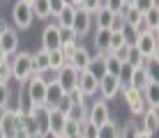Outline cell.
Wrapping results in <instances>:
<instances>
[{
	"instance_id": "obj_1",
	"label": "cell",
	"mask_w": 159,
	"mask_h": 138,
	"mask_svg": "<svg viewBox=\"0 0 159 138\" xmlns=\"http://www.w3.org/2000/svg\"><path fill=\"white\" fill-rule=\"evenodd\" d=\"M32 76V55L28 51H19L12 55V78L25 85Z\"/></svg>"
},
{
	"instance_id": "obj_2",
	"label": "cell",
	"mask_w": 159,
	"mask_h": 138,
	"mask_svg": "<svg viewBox=\"0 0 159 138\" xmlns=\"http://www.w3.org/2000/svg\"><path fill=\"white\" fill-rule=\"evenodd\" d=\"M134 48L141 53L143 60H150V58H159V51H157V32H150V30H141L139 32V39H136Z\"/></svg>"
},
{
	"instance_id": "obj_3",
	"label": "cell",
	"mask_w": 159,
	"mask_h": 138,
	"mask_svg": "<svg viewBox=\"0 0 159 138\" xmlns=\"http://www.w3.org/2000/svg\"><path fill=\"white\" fill-rule=\"evenodd\" d=\"M14 53H19V32L12 25H0V55L12 58Z\"/></svg>"
},
{
	"instance_id": "obj_4",
	"label": "cell",
	"mask_w": 159,
	"mask_h": 138,
	"mask_svg": "<svg viewBox=\"0 0 159 138\" xmlns=\"http://www.w3.org/2000/svg\"><path fill=\"white\" fill-rule=\"evenodd\" d=\"M12 21H14V28H16V30H28V28L32 25V21H35L30 5H25L23 0L14 2V9H12Z\"/></svg>"
},
{
	"instance_id": "obj_5",
	"label": "cell",
	"mask_w": 159,
	"mask_h": 138,
	"mask_svg": "<svg viewBox=\"0 0 159 138\" xmlns=\"http://www.w3.org/2000/svg\"><path fill=\"white\" fill-rule=\"evenodd\" d=\"M23 87H25V92H28V97L35 101V106H44V97H46V78H44V76L32 74Z\"/></svg>"
},
{
	"instance_id": "obj_6",
	"label": "cell",
	"mask_w": 159,
	"mask_h": 138,
	"mask_svg": "<svg viewBox=\"0 0 159 138\" xmlns=\"http://www.w3.org/2000/svg\"><path fill=\"white\" fill-rule=\"evenodd\" d=\"M19 120H21V115L16 113V108L9 104L5 110H0V129H2V134L5 138H12L16 134V129H19Z\"/></svg>"
},
{
	"instance_id": "obj_7",
	"label": "cell",
	"mask_w": 159,
	"mask_h": 138,
	"mask_svg": "<svg viewBox=\"0 0 159 138\" xmlns=\"http://www.w3.org/2000/svg\"><path fill=\"white\" fill-rule=\"evenodd\" d=\"M108 120H113L111 118V110H108V104L104 101V99H97V101L88 108V122H92L97 129H99V127L106 124Z\"/></svg>"
},
{
	"instance_id": "obj_8",
	"label": "cell",
	"mask_w": 159,
	"mask_h": 138,
	"mask_svg": "<svg viewBox=\"0 0 159 138\" xmlns=\"http://www.w3.org/2000/svg\"><path fill=\"white\" fill-rule=\"evenodd\" d=\"M122 97H125V101H127V106L129 110L134 115H141L145 110V101H143V95H141V90H136V87H131V85H122Z\"/></svg>"
},
{
	"instance_id": "obj_9",
	"label": "cell",
	"mask_w": 159,
	"mask_h": 138,
	"mask_svg": "<svg viewBox=\"0 0 159 138\" xmlns=\"http://www.w3.org/2000/svg\"><path fill=\"white\" fill-rule=\"evenodd\" d=\"M53 78L58 81V85L62 87V92L67 95V92H72L74 87H76V83H79V71H76L72 65H65V67L60 69Z\"/></svg>"
},
{
	"instance_id": "obj_10",
	"label": "cell",
	"mask_w": 159,
	"mask_h": 138,
	"mask_svg": "<svg viewBox=\"0 0 159 138\" xmlns=\"http://www.w3.org/2000/svg\"><path fill=\"white\" fill-rule=\"evenodd\" d=\"M42 48H44V51H48V53L56 51V48H60V28L56 25V21L44 25V32H42Z\"/></svg>"
},
{
	"instance_id": "obj_11",
	"label": "cell",
	"mask_w": 159,
	"mask_h": 138,
	"mask_svg": "<svg viewBox=\"0 0 159 138\" xmlns=\"http://www.w3.org/2000/svg\"><path fill=\"white\" fill-rule=\"evenodd\" d=\"M122 90V83H120V78H116V76H104V78L99 81V95L104 101H108V99H116L118 97V92Z\"/></svg>"
},
{
	"instance_id": "obj_12",
	"label": "cell",
	"mask_w": 159,
	"mask_h": 138,
	"mask_svg": "<svg viewBox=\"0 0 159 138\" xmlns=\"http://www.w3.org/2000/svg\"><path fill=\"white\" fill-rule=\"evenodd\" d=\"M90 28H92V14H88L85 9H76V14H74V23H72V30H74L76 39L85 37L88 32H90Z\"/></svg>"
},
{
	"instance_id": "obj_13",
	"label": "cell",
	"mask_w": 159,
	"mask_h": 138,
	"mask_svg": "<svg viewBox=\"0 0 159 138\" xmlns=\"http://www.w3.org/2000/svg\"><path fill=\"white\" fill-rule=\"evenodd\" d=\"M65 97V92H62V87L58 85V81L56 78H48L46 81V97H44V106H46L48 110H53V108H58V104H60V99Z\"/></svg>"
},
{
	"instance_id": "obj_14",
	"label": "cell",
	"mask_w": 159,
	"mask_h": 138,
	"mask_svg": "<svg viewBox=\"0 0 159 138\" xmlns=\"http://www.w3.org/2000/svg\"><path fill=\"white\" fill-rule=\"evenodd\" d=\"M67 65H72L76 71H85V69H88V65H90V53H88V48L79 44V46L74 48V53L69 55Z\"/></svg>"
},
{
	"instance_id": "obj_15",
	"label": "cell",
	"mask_w": 159,
	"mask_h": 138,
	"mask_svg": "<svg viewBox=\"0 0 159 138\" xmlns=\"http://www.w3.org/2000/svg\"><path fill=\"white\" fill-rule=\"evenodd\" d=\"M65 124H67V115H62L58 108L48 110V118H46V131H51V134H56V136H62Z\"/></svg>"
},
{
	"instance_id": "obj_16",
	"label": "cell",
	"mask_w": 159,
	"mask_h": 138,
	"mask_svg": "<svg viewBox=\"0 0 159 138\" xmlns=\"http://www.w3.org/2000/svg\"><path fill=\"white\" fill-rule=\"evenodd\" d=\"M104 55L106 53H95V55H90V65H88V74L92 76L97 83H99L104 76H106V65H104Z\"/></svg>"
},
{
	"instance_id": "obj_17",
	"label": "cell",
	"mask_w": 159,
	"mask_h": 138,
	"mask_svg": "<svg viewBox=\"0 0 159 138\" xmlns=\"http://www.w3.org/2000/svg\"><path fill=\"white\" fill-rule=\"evenodd\" d=\"M76 87H79L85 97H95L97 90H99V83L92 78L88 71H79V83H76Z\"/></svg>"
},
{
	"instance_id": "obj_18",
	"label": "cell",
	"mask_w": 159,
	"mask_h": 138,
	"mask_svg": "<svg viewBox=\"0 0 159 138\" xmlns=\"http://www.w3.org/2000/svg\"><path fill=\"white\" fill-rule=\"evenodd\" d=\"M16 108V113L19 115H32V110H35V101L28 97V92H25V87L21 85L19 95H16V104H12Z\"/></svg>"
},
{
	"instance_id": "obj_19",
	"label": "cell",
	"mask_w": 159,
	"mask_h": 138,
	"mask_svg": "<svg viewBox=\"0 0 159 138\" xmlns=\"http://www.w3.org/2000/svg\"><path fill=\"white\" fill-rule=\"evenodd\" d=\"M141 120H143V129L145 134L155 136L157 129H159V115H157V108H145L143 113H141Z\"/></svg>"
},
{
	"instance_id": "obj_20",
	"label": "cell",
	"mask_w": 159,
	"mask_h": 138,
	"mask_svg": "<svg viewBox=\"0 0 159 138\" xmlns=\"http://www.w3.org/2000/svg\"><path fill=\"white\" fill-rule=\"evenodd\" d=\"M120 14H122V19H125V23H127V25L136 28V30H143V14H141L134 5H125Z\"/></svg>"
},
{
	"instance_id": "obj_21",
	"label": "cell",
	"mask_w": 159,
	"mask_h": 138,
	"mask_svg": "<svg viewBox=\"0 0 159 138\" xmlns=\"http://www.w3.org/2000/svg\"><path fill=\"white\" fill-rule=\"evenodd\" d=\"M30 55H32V74H37V76L48 74V51L39 48V51H35Z\"/></svg>"
},
{
	"instance_id": "obj_22",
	"label": "cell",
	"mask_w": 159,
	"mask_h": 138,
	"mask_svg": "<svg viewBox=\"0 0 159 138\" xmlns=\"http://www.w3.org/2000/svg\"><path fill=\"white\" fill-rule=\"evenodd\" d=\"M141 95H143L145 108H157L159 106V83L157 81H150L143 90H141Z\"/></svg>"
},
{
	"instance_id": "obj_23",
	"label": "cell",
	"mask_w": 159,
	"mask_h": 138,
	"mask_svg": "<svg viewBox=\"0 0 159 138\" xmlns=\"http://www.w3.org/2000/svg\"><path fill=\"white\" fill-rule=\"evenodd\" d=\"M113 12H108L106 7H102L97 9L95 14H92V25H95V30H108V28H111V21H113Z\"/></svg>"
},
{
	"instance_id": "obj_24",
	"label": "cell",
	"mask_w": 159,
	"mask_h": 138,
	"mask_svg": "<svg viewBox=\"0 0 159 138\" xmlns=\"http://www.w3.org/2000/svg\"><path fill=\"white\" fill-rule=\"evenodd\" d=\"M143 30H150V32H157L159 30V5L150 7L143 14Z\"/></svg>"
},
{
	"instance_id": "obj_25",
	"label": "cell",
	"mask_w": 159,
	"mask_h": 138,
	"mask_svg": "<svg viewBox=\"0 0 159 138\" xmlns=\"http://www.w3.org/2000/svg\"><path fill=\"white\" fill-rule=\"evenodd\" d=\"M74 14H76V7H72V5L67 2V5L62 7V12L56 16V25H58V28H72V23H74Z\"/></svg>"
},
{
	"instance_id": "obj_26",
	"label": "cell",
	"mask_w": 159,
	"mask_h": 138,
	"mask_svg": "<svg viewBox=\"0 0 159 138\" xmlns=\"http://www.w3.org/2000/svg\"><path fill=\"white\" fill-rule=\"evenodd\" d=\"M150 83V78H148V74H145V67L141 65V67H136L134 71H131V78H129V83L127 85H131V87H136V90H143V87Z\"/></svg>"
},
{
	"instance_id": "obj_27",
	"label": "cell",
	"mask_w": 159,
	"mask_h": 138,
	"mask_svg": "<svg viewBox=\"0 0 159 138\" xmlns=\"http://www.w3.org/2000/svg\"><path fill=\"white\" fill-rule=\"evenodd\" d=\"M67 65V58L62 55V51L60 48H56V51L48 53V71H53V74H58L60 69Z\"/></svg>"
},
{
	"instance_id": "obj_28",
	"label": "cell",
	"mask_w": 159,
	"mask_h": 138,
	"mask_svg": "<svg viewBox=\"0 0 159 138\" xmlns=\"http://www.w3.org/2000/svg\"><path fill=\"white\" fill-rule=\"evenodd\" d=\"M104 65H106V74H108V76L120 78V71H122V65H125V62H120L113 53H106V55H104Z\"/></svg>"
},
{
	"instance_id": "obj_29",
	"label": "cell",
	"mask_w": 159,
	"mask_h": 138,
	"mask_svg": "<svg viewBox=\"0 0 159 138\" xmlns=\"http://www.w3.org/2000/svg\"><path fill=\"white\" fill-rule=\"evenodd\" d=\"M108 42H111V30H95V48H97V53H108Z\"/></svg>"
},
{
	"instance_id": "obj_30",
	"label": "cell",
	"mask_w": 159,
	"mask_h": 138,
	"mask_svg": "<svg viewBox=\"0 0 159 138\" xmlns=\"http://www.w3.org/2000/svg\"><path fill=\"white\" fill-rule=\"evenodd\" d=\"M30 9H32V16L39 19V21L51 19V12H48V0H35V2L30 5Z\"/></svg>"
},
{
	"instance_id": "obj_31",
	"label": "cell",
	"mask_w": 159,
	"mask_h": 138,
	"mask_svg": "<svg viewBox=\"0 0 159 138\" xmlns=\"http://www.w3.org/2000/svg\"><path fill=\"white\" fill-rule=\"evenodd\" d=\"M120 136V127L116 120H108L106 124L99 127V131H97V138H118Z\"/></svg>"
},
{
	"instance_id": "obj_32",
	"label": "cell",
	"mask_w": 159,
	"mask_h": 138,
	"mask_svg": "<svg viewBox=\"0 0 159 138\" xmlns=\"http://www.w3.org/2000/svg\"><path fill=\"white\" fill-rule=\"evenodd\" d=\"M12 78V58L0 55V83H9Z\"/></svg>"
},
{
	"instance_id": "obj_33",
	"label": "cell",
	"mask_w": 159,
	"mask_h": 138,
	"mask_svg": "<svg viewBox=\"0 0 159 138\" xmlns=\"http://www.w3.org/2000/svg\"><path fill=\"white\" fill-rule=\"evenodd\" d=\"M97 127L92 122H88V120H83V122H79V136L81 138H97Z\"/></svg>"
},
{
	"instance_id": "obj_34",
	"label": "cell",
	"mask_w": 159,
	"mask_h": 138,
	"mask_svg": "<svg viewBox=\"0 0 159 138\" xmlns=\"http://www.w3.org/2000/svg\"><path fill=\"white\" fill-rule=\"evenodd\" d=\"M12 104V87L9 83H0V110H5Z\"/></svg>"
},
{
	"instance_id": "obj_35",
	"label": "cell",
	"mask_w": 159,
	"mask_h": 138,
	"mask_svg": "<svg viewBox=\"0 0 159 138\" xmlns=\"http://www.w3.org/2000/svg\"><path fill=\"white\" fill-rule=\"evenodd\" d=\"M139 32H141V30H136V28H131V25L125 23V28H122V32H120V35H122V39H125L127 46H134L136 39H139Z\"/></svg>"
},
{
	"instance_id": "obj_36",
	"label": "cell",
	"mask_w": 159,
	"mask_h": 138,
	"mask_svg": "<svg viewBox=\"0 0 159 138\" xmlns=\"http://www.w3.org/2000/svg\"><path fill=\"white\" fill-rule=\"evenodd\" d=\"M125 65H129V67H141L143 65V58H141V53L136 51L134 46H129V51H127V58H125Z\"/></svg>"
},
{
	"instance_id": "obj_37",
	"label": "cell",
	"mask_w": 159,
	"mask_h": 138,
	"mask_svg": "<svg viewBox=\"0 0 159 138\" xmlns=\"http://www.w3.org/2000/svg\"><path fill=\"white\" fill-rule=\"evenodd\" d=\"M67 44H79V39L72 28H60V46H67Z\"/></svg>"
},
{
	"instance_id": "obj_38",
	"label": "cell",
	"mask_w": 159,
	"mask_h": 138,
	"mask_svg": "<svg viewBox=\"0 0 159 138\" xmlns=\"http://www.w3.org/2000/svg\"><path fill=\"white\" fill-rule=\"evenodd\" d=\"M67 118L76 120V122H83V120H88V106H85V104H83V106H72V110H69Z\"/></svg>"
},
{
	"instance_id": "obj_39",
	"label": "cell",
	"mask_w": 159,
	"mask_h": 138,
	"mask_svg": "<svg viewBox=\"0 0 159 138\" xmlns=\"http://www.w3.org/2000/svg\"><path fill=\"white\" fill-rule=\"evenodd\" d=\"M67 97H69V101H72V106H83L85 104V95L79 90V87H74L72 92H67Z\"/></svg>"
},
{
	"instance_id": "obj_40",
	"label": "cell",
	"mask_w": 159,
	"mask_h": 138,
	"mask_svg": "<svg viewBox=\"0 0 159 138\" xmlns=\"http://www.w3.org/2000/svg\"><path fill=\"white\" fill-rule=\"evenodd\" d=\"M120 46H125V39L120 32H111V42H108V53H116Z\"/></svg>"
},
{
	"instance_id": "obj_41",
	"label": "cell",
	"mask_w": 159,
	"mask_h": 138,
	"mask_svg": "<svg viewBox=\"0 0 159 138\" xmlns=\"http://www.w3.org/2000/svg\"><path fill=\"white\" fill-rule=\"evenodd\" d=\"M62 136H65V138L79 136V122H76V120H69V118H67V124H65V129H62Z\"/></svg>"
},
{
	"instance_id": "obj_42",
	"label": "cell",
	"mask_w": 159,
	"mask_h": 138,
	"mask_svg": "<svg viewBox=\"0 0 159 138\" xmlns=\"http://www.w3.org/2000/svg\"><path fill=\"white\" fill-rule=\"evenodd\" d=\"M104 5V0H83V2H81V7L79 9H85L88 14H95L97 9H99Z\"/></svg>"
},
{
	"instance_id": "obj_43",
	"label": "cell",
	"mask_w": 159,
	"mask_h": 138,
	"mask_svg": "<svg viewBox=\"0 0 159 138\" xmlns=\"http://www.w3.org/2000/svg\"><path fill=\"white\" fill-rule=\"evenodd\" d=\"M104 7H106L108 12H113V14H120L122 7H125V0H104Z\"/></svg>"
},
{
	"instance_id": "obj_44",
	"label": "cell",
	"mask_w": 159,
	"mask_h": 138,
	"mask_svg": "<svg viewBox=\"0 0 159 138\" xmlns=\"http://www.w3.org/2000/svg\"><path fill=\"white\" fill-rule=\"evenodd\" d=\"M67 5V0H48V12H51V16L56 19V16L62 12V7Z\"/></svg>"
},
{
	"instance_id": "obj_45",
	"label": "cell",
	"mask_w": 159,
	"mask_h": 138,
	"mask_svg": "<svg viewBox=\"0 0 159 138\" xmlns=\"http://www.w3.org/2000/svg\"><path fill=\"white\" fill-rule=\"evenodd\" d=\"M136 131H139V129H136V124L134 122H127L122 129H120V136L118 138H136Z\"/></svg>"
},
{
	"instance_id": "obj_46",
	"label": "cell",
	"mask_w": 159,
	"mask_h": 138,
	"mask_svg": "<svg viewBox=\"0 0 159 138\" xmlns=\"http://www.w3.org/2000/svg\"><path fill=\"white\" fill-rule=\"evenodd\" d=\"M155 5H157V0H134V7L139 9L141 14H145L148 9H150V7H155Z\"/></svg>"
},
{
	"instance_id": "obj_47",
	"label": "cell",
	"mask_w": 159,
	"mask_h": 138,
	"mask_svg": "<svg viewBox=\"0 0 159 138\" xmlns=\"http://www.w3.org/2000/svg\"><path fill=\"white\" fill-rule=\"evenodd\" d=\"M122 28H125L122 14H116V16H113V21H111V28H108V30H111V32H122Z\"/></svg>"
},
{
	"instance_id": "obj_48",
	"label": "cell",
	"mask_w": 159,
	"mask_h": 138,
	"mask_svg": "<svg viewBox=\"0 0 159 138\" xmlns=\"http://www.w3.org/2000/svg\"><path fill=\"white\" fill-rule=\"evenodd\" d=\"M58 110L62 115H69V110H72V101H69V97L65 95L62 99H60V104H58Z\"/></svg>"
},
{
	"instance_id": "obj_49",
	"label": "cell",
	"mask_w": 159,
	"mask_h": 138,
	"mask_svg": "<svg viewBox=\"0 0 159 138\" xmlns=\"http://www.w3.org/2000/svg\"><path fill=\"white\" fill-rule=\"evenodd\" d=\"M12 138H30V134H25L23 129H16V134H14Z\"/></svg>"
},
{
	"instance_id": "obj_50",
	"label": "cell",
	"mask_w": 159,
	"mask_h": 138,
	"mask_svg": "<svg viewBox=\"0 0 159 138\" xmlns=\"http://www.w3.org/2000/svg\"><path fill=\"white\" fill-rule=\"evenodd\" d=\"M136 138H155V136H150V134H145V131H136Z\"/></svg>"
},
{
	"instance_id": "obj_51",
	"label": "cell",
	"mask_w": 159,
	"mask_h": 138,
	"mask_svg": "<svg viewBox=\"0 0 159 138\" xmlns=\"http://www.w3.org/2000/svg\"><path fill=\"white\" fill-rule=\"evenodd\" d=\"M67 2L72 5V7H76V9H79V7H81V2H83V0H67Z\"/></svg>"
},
{
	"instance_id": "obj_52",
	"label": "cell",
	"mask_w": 159,
	"mask_h": 138,
	"mask_svg": "<svg viewBox=\"0 0 159 138\" xmlns=\"http://www.w3.org/2000/svg\"><path fill=\"white\" fill-rule=\"evenodd\" d=\"M42 138H58V136H56V134H51V131H44Z\"/></svg>"
},
{
	"instance_id": "obj_53",
	"label": "cell",
	"mask_w": 159,
	"mask_h": 138,
	"mask_svg": "<svg viewBox=\"0 0 159 138\" xmlns=\"http://www.w3.org/2000/svg\"><path fill=\"white\" fill-rule=\"evenodd\" d=\"M30 138H42V134H30Z\"/></svg>"
},
{
	"instance_id": "obj_54",
	"label": "cell",
	"mask_w": 159,
	"mask_h": 138,
	"mask_svg": "<svg viewBox=\"0 0 159 138\" xmlns=\"http://www.w3.org/2000/svg\"><path fill=\"white\" fill-rule=\"evenodd\" d=\"M23 2H25V5H32V2H35V0H23Z\"/></svg>"
},
{
	"instance_id": "obj_55",
	"label": "cell",
	"mask_w": 159,
	"mask_h": 138,
	"mask_svg": "<svg viewBox=\"0 0 159 138\" xmlns=\"http://www.w3.org/2000/svg\"><path fill=\"white\" fill-rule=\"evenodd\" d=\"M125 5H134V0H125Z\"/></svg>"
},
{
	"instance_id": "obj_56",
	"label": "cell",
	"mask_w": 159,
	"mask_h": 138,
	"mask_svg": "<svg viewBox=\"0 0 159 138\" xmlns=\"http://www.w3.org/2000/svg\"><path fill=\"white\" fill-rule=\"evenodd\" d=\"M0 138H5V134H2V129H0Z\"/></svg>"
},
{
	"instance_id": "obj_57",
	"label": "cell",
	"mask_w": 159,
	"mask_h": 138,
	"mask_svg": "<svg viewBox=\"0 0 159 138\" xmlns=\"http://www.w3.org/2000/svg\"><path fill=\"white\" fill-rule=\"evenodd\" d=\"M72 138H81V136H72Z\"/></svg>"
},
{
	"instance_id": "obj_58",
	"label": "cell",
	"mask_w": 159,
	"mask_h": 138,
	"mask_svg": "<svg viewBox=\"0 0 159 138\" xmlns=\"http://www.w3.org/2000/svg\"><path fill=\"white\" fill-rule=\"evenodd\" d=\"M58 138H65V136H58Z\"/></svg>"
}]
</instances>
